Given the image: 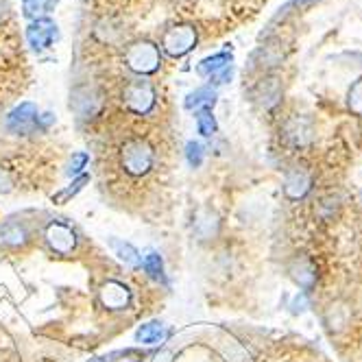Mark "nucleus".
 <instances>
[{
	"mask_svg": "<svg viewBox=\"0 0 362 362\" xmlns=\"http://www.w3.org/2000/svg\"><path fill=\"white\" fill-rule=\"evenodd\" d=\"M125 64L131 72H136L140 77L153 75L162 64L160 46L149 40H138L134 44H129L125 51Z\"/></svg>",
	"mask_w": 362,
	"mask_h": 362,
	"instance_id": "f03ea898",
	"label": "nucleus"
},
{
	"mask_svg": "<svg viewBox=\"0 0 362 362\" xmlns=\"http://www.w3.org/2000/svg\"><path fill=\"white\" fill-rule=\"evenodd\" d=\"M140 267L144 269V273H147L151 280L155 282H166V275H164V262H162V256L155 251H149L144 253V258L140 262Z\"/></svg>",
	"mask_w": 362,
	"mask_h": 362,
	"instance_id": "a211bd4d",
	"label": "nucleus"
},
{
	"mask_svg": "<svg viewBox=\"0 0 362 362\" xmlns=\"http://www.w3.org/2000/svg\"><path fill=\"white\" fill-rule=\"evenodd\" d=\"M343 310H345V308L339 306V304L332 306V308L328 310V323H330V330H332V332H341L345 325L349 323V319H343V317H341Z\"/></svg>",
	"mask_w": 362,
	"mask_h": 362,
	"instance_id": "393cba45",
	"label": "nucleus"
},
{
	"mask_svg": "<svg viewBox=\"0 0 362 362\" xmlns=\"http://www.w3.org/2000/svg\"><path fill=\"white\" fill-rule=\"evenodd\" d=\"M101 105H103L101 94L90 86L77 88L75 92H72L70 107L79 114V118H92L94 114H99Z\"/></svg>",
	"mask_w": 362,
	"mask_h": 362,
	"instance_id": "6e6552de",
	"label": "nucleus"
},
{
	"mask_svg": "<svg viewBox=\"0 0 362 362\" xmlns=\"http://www.w3.org/2000/svg\"><path fill=\"white\" fill-rule=\"evenodd\" d=\"M308 310H310V297H308V293L299 291L291 304V312L293 315H304V312H308Z\"/></svg>",
	"mask_w": 362,
	"mask_h": 362,
	"instance_id": "cd10ccee",
	"label": "nucleus"
},
{
	"mask_svg": "<svg viewBox=\"0 0 362 362\" xmlns=\"http://www.w3.org/2000/svg\"><path fill=\"white\" fill-rule=\"evenodd\" d=\"M55 123V116L51 112H46V114H38V129H48Z\"/></svg>",
	"mask_w": 362,
	"mask_h": 362,
	"instance_id": "c756f323",
	"label": "nucleus"
},
{
	"mask_svg": "<svg viewBox=\"0 0 362 362\" xmlns=\"http://www.w3.org/2000/svg\"><path fill=\"white\" fill-rule=\"evenodd\" d=\"M232 75H234L232 66H227V68H223L221 72H216V75H212V81H214V83H227L229 79H232Z\"/></svg>",
	"mask_w": 362,
	"mask_h": 362,
	"instance_id": "c85d7f7f",
	"label": "nucleus"
},
{
	"mask_svg": "<svg viewBox=\"0 0 362 362\" xmlns=\"http://www.w3.org/2000/svg\"><path fill=\"white\" fill-rule=\"evenodd\" d=\"M168 336H171V330L166 328L164 323L160 321H149V323H144L138 328L136 332V341L140 345H160L164 343Z\"/></svg>",
	"mask_w": 362,
	"mask_h": 362,
	"instance_id": "2eb2a0df",
	"label": "nucleus"
},
{
	"mask_svg": "<svg viewBox=\"0 0 362 362\" xmlns=\"http://www.w3.org/2000/svg\"><path fill=\"white\" fill-rule=\"evenodd\" d=\"M88 181H90V177H88V175H81V177H77V179L72 181V184H70L68 188H64L62 192H57V195L53 197V201H55V203H59V205H62V203H68L72 197L79 195V192H81L83 188H86Z\"/></svg>",
	"mask_w": 362,
	"mask_h": 362,
	"instance_id": "412c9836",
	"label": "nucleus"
},
{
	"mask_svg": "<svg viewBox=\"0 0 362 362\" xmlns=\"http://www.w3.org/2000/svg\"><path fill=\"white\" fill-rule=\"evenodd\" d=\"M216 103V90L205 86V88H199L195 92H190L186 96V110H195V112H201V110H212Z\"/></svg>",
	"mask_w": 362,
	"mask_h": 362,
	"instance_id": "dca6fc26",
	"label": "nucleus"
},
{
	"mask_svg": "<svg viewBox=\"0 0 362 362\" xmlns=\"http://www.w3.org/2000/svg\"><path fill=\"white\" fill-rule=\"evenodd\" d=\"M284 138L293 144V147H308L315 138V129H312L310 120L304 116H293L291 120H286L284 125Z\"/></svg>",
	"mask_w": 362,
	"mask_h": 362,
	"instance_id": "9d476101",
	"label": "nucleus"
},
{
	"mask_svg": "<svg viewBox=\"0 0 362 362\" xmlns=\"http://www.w3.org/2000/svg\"><path fill=\"white\" fill-rule=\"evenodd\" d=\"M38 107L33 103H20L18 107H14L7 118H5V125L11 134H18V136H27L31 131L38 129Z\"/></svg>",
	"mask_w": 362,
	"mask_h": 362,
	"instance_id": "423d86ee",
	"label": "nucleus"
},
{
	"mask_svg": "<svg viewBox=\"0 0 362 362\" xmlns=\"http://www.w3.org/2000/svg\"><path fill=\"white\" fill-rule=\"evenodd\" d=\"M110 247L114 251V256H118V260H123L127 267H134V269L140 267L142 256L131 243H125V240H118V238H110Z\"/></svg>",
	"mask_w": 362,
	"mask_h": 362,
	"instance_id": "f3484780",
	"label": "nucleus"
},
{
	"mask_svg": "<svg viewBox=\"0 0 362 362\" xmlns=\"http://www.w3.org/2000/svg\"><path fill=\"white\" fill-rule=\"evenodd\" d=\"M256 99L264 110H273L282 101V81L277 77H264L256 86Z\"/></svg>",
	"mask_w": 362,
	"mask_h": 362,
	"instance_id": "ddd939ff",
	"label": "nucleus"
},
{
	"mask_svg": "<svg viewBox=\"0 0 362 362\" xmlns=\"http://www.w3.org/2000/svg\"><path fill=\"white\" fill-rule=\"evenodd\" d=\"M291 277L304 288V293H310L317 284V264L312 262L308 256H297L295 262L291 264Z\"/></svg>",
	"mask_w": 362,
	"mask_h": 362,
	"instance_id": "9b49d317",
	"label": "nucleus"
},
{
	"mask_svg": "<svg viewBox=\"0 0 362 362\" xmlns=\"http://www.w3.org/2000/svg\"><path fill=\"white\" fill-rule=\"evenodd\" d=\"M203 158H205V149L201 142H188L186 147V160L192 168H199L203 164Z\"/></svg>",
	"mask_w": 362,
	"mask_h": 362,
	"instance_id": "5701e85b",
	"label": "nucleus"
},
{
	"mask_svg": "<svg viewBox=\"0 0 362 362\" xmlns=\"http://www.w3.org/2000/svg\"><path fill=\"white\" fill-rule=\"evenodd\" d=\"M197 44V29L192 24H175L162 38V48L171 57H184L188 55Z\"/></svg>",
	"mask_w": 362,
	"mask_h": 362,
	"instance_id": "20e7f679",
	"label": "nucleus"
},
{
	"mask_svg": "<svg viewBox=\"0 0 362 362\" xmlns=\"http://www.w3.org/2000/svg\"><path fill=\"white\" fill-rule=\"evenodd\" d=\"M155 162V151L153 147L142 138H131L123 144L120 149V164L123 168L134 177L147 175Z\"/></svg>",
	"mask_w": 362,
	"mask_h": 362,
	"instance_id": "f257e3e1",
	"label": "nucleus"
},
{
	"mask_svg": "<svg viewBox=\"0 0 362 362\" xmlns=\"http://www.w3.org/2000/svg\"><path fill=\"white\" fill-rule=\"evenodd\" d=\"M44 238H46V245L51 247V251L57 253V256H70L77 247L75 229H72L68 223H62V221L48 223Z\"/></svg>",
	"mask_w": 362,
	"mask_h": 362,
	"instance_id": "39448f33",
	"label": "nucleus"
},
{
	"mask_svg": "<svg viewBox=\"0 0 362 362\" xmlns=\"http://www.w3.org/2000/svg\"><path fill=\"white\" fill-rule=\"evenodd\" d=\"M90 362H103V358H92Z\"/></svg>",
	"mask_w": 362,
	"mask_h": 362,
	"instance_id": "2f4dec72",
	"label": "nucleus"
},
{
	"mask_svg": "<svg viewBox=\"0 0 362 362\" xmlns=\"http://www.w3.org/2000/svg\"><path fill=\"white\" fill-rule=\"evenodd\" d=\"M55 38H57V24L53 20L38 18L29 24L27 40L35 51H44V48H48L55 42Z\"/></svg>",
	"mask_w": 362,
	"mask_h": 362,
	"instance_id": "1a4fd4ad",
	"label": "nucleus"
},
{
	"mask_svg": "<svg viewBox=\"0 0 362 362\" xmlns=\"http://www.w3.org/2000/svg\"><path fill=\"white\" fill-rule=\"evenodd\" d=\"M101 304L107 310H125L131 304V291L120 282H107L101 288Z\"/></svg>",
	"mask_w": 362,
	"mask_h": 362,
	"instance_id": "f8f14e48",
	"label": "nucleus"
},
{
	"mask_svg": "<svg viewBox=\"0 0 362 362\" xmlns=\"http://www.w3.org/2000/svg\"><path fill=\"white\" fill-rule=\"evenodd\" d=\"M88 162H90V155H88L86 151L75 153V155H72L70 164H68L66 175H68V177H77V175H81V173H83V168L88 166Z\"/></svg>",
	"mask_w": 362,
	"mask_h": 362,
	"instance_id": "b1692460",
	"label": "nucleus"
},
{
	"mask_svg": "<svg viewBox=\"0 0 362 362\" xmlns=\"http://www.w3.org/2000/svg\"><path fill=\"white\" fill-rule=\"evenodd\" d=\"M42 11H46V0H24V16L27 18L38 20Z\"/></svg>",
	"mask_w": 362,
	"mask_h": 362,
	"instance_id": "a878e982",
	"label": "nucleus"
},
{
	"mask_svg": "<svg viewBox=\"0 0 362 362\" xmlns=\"http://www.w3.org/2000/svg\"><path fill=\"white\" fill-rule=\"evenodd\" d=\"M347 105L356 116H362V79H358L347 94Z\"/></svg>",
	"mask_w": 362,
	"mask_h": 362,
	"instance_id": "4be33fe9",
	"label": "nucleus"
},
{
	"mask_svg": "<svg viewBox=\"0 0 362 362\" xmlns=\"http://www.w3.org/2000/svg\"><path fill=\"white\" fill-rule=\"evenodd\" d=\"M7 11H9L7 0H0V22H3V20L7 18Z\"/></svg>",
	"mask_w": 362,
	"mask_h": 362,
	"instance_id": "7c9ffc66",
	"label": "nucleus"
},
{
	"mask_svg": "<svg viewBox=\"0 0 362 362\" xmlns=\"http://www.w3.org/2000/svg\"><path fill=\"white\" fill-rule=\"evenodd\" d=\"M123 103L127 105V110L144 116L155 107V90L147 79H134L123 90Z\"/></svg>",
	"mask_w": 362,
	"mask_h": 362,
	"instance_id": "7ed1b4c3",
	"label": "nucleus"
},
{
	"mask_svg": "<svg viewBox=\"0 0 362 362\" xmlns=\"http://www.w3.org/2000/svg\"><path fill=\"white\" fill-rule=\"evenodd\" d=\"M229 64H232V53H219L214 57L203 59V62L197 66V70L203 77H212V75H216V72H221L223 68H227Z\"/></svg>",
	"mask_w": 362,
	"mask_h": 362,
	"instance_id": "6ab92c4d",
	"label": "nucleus"
},
{
	"mask_svg": "<svg viewBox=\"0 0 362 362\" xmlns=\"http://www.w3.org/2000/svg\"><path fill=\"white\" fill-rule=\"evenodd\" d=\"M284 192L291 201H301L312 192V175L304 166H293L286 173L284 179Z\"/></svg>",
	"mask_w": 362,
	"mask_h": 362,
	"instance_id": "0eeeda50",
	"label": "nucleus"
},
{
	"mask_svg": "<svg viewBox=\"0 0 362 362\" xmlns=\"http://www.w3.org/2000/svg\"><path fill=\"white\" fill-rule=\"evenodd\" d=\"M103 362H140V354L136 352V349H125V352L110 354Z\"/></svg>",
	"mask_w": 362,
	"mask_h": 362,
	"instance_id": "bb28decb",
	"label": "nucleus"
},
{
	"mask_svg": "<svg viewBox=\"0 0 362 362\" xmlns=\"http://www.w3.org/2000/svg\"><path fill=\"white\" fill-rule=\"evenodd\" d=\"M29 229L22 221H7L0 225V245L5 247H24L29 243Z\"/></svg>",
	"mask_w": 362,
	"mask_h": 362,
	"instance_id": "4468645a",
	"label": "nucleus"
},
{
	"mask_svg": "<svg viewBox=\"0 0 362 362\" xmlns=\"http://www.w3.org/2000/svg\"><path fill=\"white\" fill-rule=\"evenodd\" d=\"M197 127H199V134L203 138H212L216 131H219V125H216V118H214L212 110L197 112Z\"/></svg>",
	"mask_w": 362,
	"mask_h": 362,
	"instance_id": "aec40b11",
	"label": "nucleus"
}]
</instances>
